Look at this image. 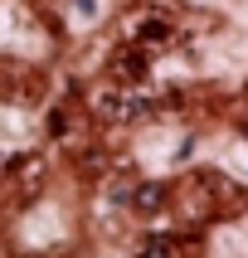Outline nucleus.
<instances>
[{
	"instance_id": "nucleus-1",
	"label": "nucleus",
	"mask_w": 248,
	"mask_h": 258,
	"mask_svg": "<svg viewBox=\"0 0 248 258\" xmlns=\"http://www.w3.org/2000/svg\"><path fill=\"white\" fill-rule=\"evenodd\" d=\"M93 112L102 117V122H131V117H141L146 107L136 98H127V88H107V93H98V98H93Z\"/></svg>"
},
{
	"instance_id": "nucleus-2",
	"label": "nucleus",
	"mask_w": 248,
	"mask_h": 258,
	"mask_svg": "<svg viewBox=\"0 0 248 258\" xmlns=\"http://www.w3.org/2000/svg\"><path fill=\"white\" fill-rule=\"evenodd\" d=\"M141 78H146V54L141 49H127V54L112 58V83L117 88H136Z\"/></svg>"
},
{
	"instance_id": "nucleus-3",
	"label": "nucleus",
	"mask_w": 248,
	"mask_h": 258,
	"mask_svg": "<svg viewBox=\"0 0 248 258\" xmlns=\"http://www.w3.org/2000/svg\"><path fill=\"white\" fill-rule=\"evenodd\" d=\"M171 39H175L171 20H141V25H136V49H141V54H151V49H166Z\"/></svg>"
},
{
	"instance_id": "nucleus-4",
	"label": "nucleus",
	"mask_w": 248,
	"mask_h": 258,
	"mask_svg": "<svg viewBox=\"0 0 248 258\" xmlns=\"http://www.w3.org/2000/svg\"><path fill=\"white\" fill-rule=\"evenodd\" d=\"M127 205H131V210H141V215H156V210H166V185H141Z\"/></svg>"
}]
</instances>
